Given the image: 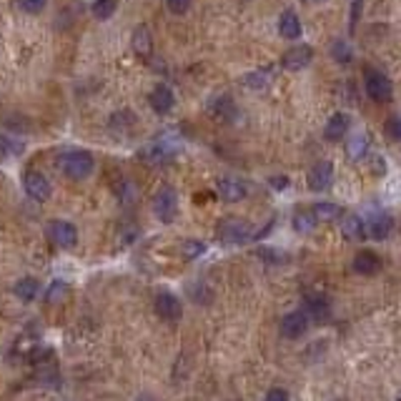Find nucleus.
I'll return each instance as SVG.
<instances>
[{"label": "nucleus", "instance_id": "12", "mask_svg": "<svg viewBox=\"0 0 401 401\" xmlns=\"http://www.w3.org/2000/svg\"><path fill=\"white\" fill-rule=\"evenodd\" d=\"M216 189H218V196H221L224 200H229V203L243 200V198H246V193H248L246 184H243L241 178H236V176H224L216 184Z\"/></svg>", "mask_w": 401, "mask_h": 401}, {"label": "nucleus", "instance_id": "6", "mask_svg": "<svg viewBox=\"0 0 401 401\" xmlns=\"http://www.w3.org/2000/svg\"><path fill=\"white\" fill-rule=\"evenodd\" d=\"M364 221V238H374V241H384L386 236L394 231V218L389 213L378 211L371 213V216L361 218Z\"/></svg>", "mask_w": 401, "mask_h": 401}, {"label": "nucleus", "instance_id": "15", "mask_svg": "<svg viewBox=\"0 0 401 401\" xmlns=\"http://www.w3.org/2000/svg\"><path fill=\"white\" fill-rule=\"evenodd\" d=\"M378 269H381V258H378V253L364 248V251H359L354 256V271L359 276H374V274H378Z\"/></svg>", "mask_w": 401, "mask_h": 401}, {"label": "nucleus", "instance_id": "35", "mask_svg": "<svg viewBox=\"0 0 401 401\" xmlns=\"http://www.w3.org/2000/svg\"><path fill=\"white\" fill-rule=\"evenodd\" d=\"M389 133H391V138L401 141V115H396V118L389 120Z\"/></svg>", "mask_w": 401, "mask_h": 401}, {"label": "nucleus", "instance_id": "19", "mask_svg": "<svg viewBox=\"0 0 401 401\" xmlns=\"http://www.w3.org/2000/svg\"><path fill=\"white\" fill-rule=\"evenodd\" d=\"M13 291H15V296L20 298V301H35V296L40 293V284L33 276H25V279L18 281Z\"/></svg>", "mask_w": 401, "mask_h": 401}, {"label": "nucleus", "instance_id": "23", "mask_svg": "<svg viewBox=\"0 0 401 401\" xmlns=\"http://www.w3.org/2000/svg\"><path fill=\"white\" fill-rule=\"evenodd\" d=\"M311 211H314V216L319 218V221H333V218L344 216L341 206H336V203H329V200H321V203H316Z\"/></svg>", "mask_w": 401, "mask_h": 401}, {"label": "nucleus", "instance_id": "14", "mask_svg": "<svg viewBox=\"0 0 401 401\" xmlns=\"http://www.w3.org/2000/svg\"><path fill=\"white\" fill-rule=\"evenodd\" d=\"M304 311L309 316H314V319H326L329 314H331V301H329V296H324V293L319 291H311L304 296Z\"/></svg>", "mask_w": 401, "mask_h": 401}, {"label": "nucleus", "instance_id": "4", "mask_svg": "<svg viewBox=\"0 0 401 401\" xmlns=\"http://www.w3.org/2000/svg\"><path fill=\"white\" fill-rule=\"evenodd\" d=\"M367 96L371 98V101H376V103H386V101H391V96H394V86H391L389 75L381 73V70H369L367 73Z\"/></svg>", "mask_w": 401, "mask_h": 401}, {"label": "nucleus", "instance_id": "11", "mask_svg": "<svg viewBox=\"0 0 401 401\" xmlns=\"http://www.w3.org/2000/svg\"><path fill=\"white\" fill-rule=\"evenodd\" d=\"M309 189L316 191V193H321V191H329L333 184V166L331 160H319L314 168L309 171Z\"/></svg>", "mask_w": 401, "mask_h": 401}, {"label": "nucleus", "instance_id": "28", "mask_svg": "<svg viewBox=\"0 0 401 401\" xmlns=\"http://www.w3.org/2000/svg\"><path fill=\"white\" fill-rule=\"evenodd\" d=\"M115 8H118V0H96V3H93V15H96L98 20H108L115 13Z\"/></svg>", "mask_w": 401, "mask_h": 401}, {"label": "nucleus", "instance_id": "38", "mask_svg": "<svg viewBox=\"0 0 401 401\" xmlns=\"http://www.w3.org/2000/svg\"><path fill=\"white\" fill-rule=\"evenodd\" d=\"M309 3H316V0H309Z\"/></svg>", "mask_w": 401, "mask_h": 401}, {"label": "nucleus", "instance_id": "16", "mask_svg": "<svg viewBox=\"0 0 401 401\" xmlns=\"http://www.w3.org/2000/svg\"><path fill=\"white\" fill-rule=\"evenodd\" d=\"M349 126H351V118L346 113H333L331 118H329L326 128H324V136H326V141H341V138L349 133Z\"/></svg>", "mask_w": 401, "mask_h": 401}, {"label": "nucleus", "instance_id": "1", "mask_svg": "<svg viewBox=\"0 0 401 401\" xmlns=\"http://www.w3.org/2000/svg\"><path fill=\"white\" fill-rule=\"evenodd\" d=\"M58 166H61V171H63L68 178L83 181V178H88L93 173L96 160H93L91 151L75 148V151H65V153L61 155V160H58Z\"/></svg>", "mask_w": 401, "mask_h": 401}, {"label": "nucleus", "instance_id": "32", "mask_svg": "<svg viewBox=\"0 0 401 401\" xmlns=\"http://www.w3.org/2000/svg\"><path fill=\"white\" fill-rule=\"evenodd\" d=\"M48 6V0H18V8L25 13H40Z\"/></svg>", "mask_w": 401, "mask_h": 401}, {"label": "nucleus", "instance_id": "36", "mask_svg": "<svg viewBox=\"0 0 401 401\" xmlns=\"http://www.w3.org/2000/svg\"><path fill=\"white\" fill-rule=\"evenodd\" d=\"M271 184H274L276 189H284V186H288V181H286V178H279V181H276V178H274V181H271Z\"/></svg>", "mask_w": 401, "mask_h": 401}, {"label": "nucleus", "instance_id": "3", "mask_svg": "<svg viewBox=\"0 0 401 401\" xmlns=\"http://www.w3.org/2000/svg\"><path fill=\"white\" fill-rule=\"evenodd\" d=\"M216 234H218V238L224 241V243H229V246L253 238L251 226H248L246 221H241V218H224V221L218 224Z\"/></svg>", "mask_w": 401, "mask_h": 401}, {"label": "nucleus", "instance_id": "31", "mask_svg": "<svg viewBox=\"0 0 401 401\" xmlns=\"http://www.w3.org/2000/svg\"><path fill=\"white\" fill-rule=\"evenodd\" d=\"M206 253V243L203 241H186L184 243V256L189 258V261H193V258H198V256H203Z\"/></svg>", "mask_w": 401, "mask_h": 401}, {"label": "nucleus", "instance_id": "33", "mask_svg": "<svg viewBox=\"0 0 401 401\" xmlns=\"http://www.w3.org/2000/svg\"><path fill=\"white\" fill-rule=\"evenodd\" d=\"M166 6L173 15H186L191 8V0H166Z\"/></svg>", "mask_w": 401, "mask_h": 401}, {"label": "nucleus", "instance_id": "27", "mask_svg": "<svg viewBox=\"0 0 401 401\" xmlns=\"http://www.w3.org/2000/svg\"><path fill=\"white\" fill-rule=\"evenodd\" d=\"M271 80V70H253V73H246L243 75V83L253 91H261V88L269 86Z\"/></svg>", "mask_w": 401, "mask_h": 401}, {"label": "nucleus", "instance_id": "13", "mask_svg": "<svg viewBox=\"0 0 401 401\" xmlns=\"http://www.w3.org/2000/svg\"><path fill=\"white\" fill-rule=\"evenodd\" d=\"M148 101H151V108H153L155 113L166 115V113H171L173 103H176V96H173V91L166 86V83H158V86L151 91Z\"/></svg>", "mask_w": 401, "mask_h": 401}, {"label": "nucleus", "instance_id": "9", "mask_svg": "<svg viewBox=\"0 0 401 401\" xmlns=\"http://www.w3.org/2000/svg\"><path fill=\"white\" fill-rule=\"evenodd\" d=\"M311 61H314V48L311 46H293L284 53L281 65H284L286 70H291V73H296V70H304Z\"/></svg>", "mask_w": 401, "mask_h": 401}, {"label": "nucleus", "instance_id": "18", "mask_svg": "<svg viewBox=\"0 0 401 401\" xmlns=\"http://www.w3.org/2000/svg\"><path fill=\"white\" fill-rule=\"evenodd\" d=\"M133 51L141 58L151 56V51H153V38H151L148 25H138V28L133 30Z\"/></svg>", "mask_w": 401, "mask_h": 401}, {"label": "nucleus", "instance_id": "22", "mask_svg": "<svg viewBox=\"0 0 401 401\" xmlns=\"http://www.w3.org/2000/svg\"><path fill=\"white\" fill-rule=\"evenodd\" d=\"M23 141H15L13 136H6V133H0V160H8L13 155H18L23 151Z\"/></svg>", "mask_w": 401, "mask_h": 401}, {"label": "nucleus", "instance_id": "8", "mask_svg": "<svg viewBox=\"0 0 401 401\" xmlns=\"http://www.w3.org/2000/svg\"><path fill=\"white\" fill-rule=\"evenodd\" d=\"M23 189H25V193H28L30 198L40 200V203L51 198V191H53L51 181H48V178L43 176L40 171H28V173H25V176H23Z\"/></svg>", "mask_w": 401, "mask_h": 401}, {"label": "nucleus", "instance_id": "29", "mask_svg": "<svg viewBox=\"0 0 401 401\" xmlns=\"http://www.w3.org/2000/svg\"><path fill=\"white\" fill-rule=\"evenodd\" d=\"M331 56L336 63H351V46L346 40H336L331 46Z\"/></svg>", "mask_w": 401, "mask_h": 401}, {"label": "nucleus", "instance_id": "10", "mask_svg": "<svg viewBox=\"0 0 401 401\" xmlns=\"http://www.w3.org/2000/svg\"><path fill=\"white\" fill-rule=\"evenodd\" d=\"M306 331H309V314L306 311H291L281 319V336L301 338Z\"/></svg>", "mask_w": 401, "mask_h": 401}, {"label": "nucleus", "instance_id": "20", "mask_svg": "<svg viewBox=\"0 0 401 401\" xmlns=\"http://www.w3.org/2000/svg\"><path fill=\"white\" fill-rule=\"evenodd\" d=\"M208 108H211V113L216 115V118H221V120H229L231 115H236V106H234V101H231L229 96H218L216 101H211V103H208Z\"/></svg>", "mask_w": 401, "mask_h": 401}, {"label": "nucleus", "instance_id": "25", "mask_svg": "<svg viewBox=\"0 0 401 401\" xmlns=\"http://www.w3.org/2000/svg\"><path fill=\"white\" fill-rule=\"evenodd\" d=\"M316 224H319V218L314 216V211H301L293 216V229L298 234H311L316 229Z\"/></svg>", "mask_w": 401, "mask_h": 401}, {"label": "nucleus", "instance_id": "17", "mask_svg": "<svg viewBox=\"0 0 401 401\" xmlns=\"http://www.w3.org/2000/svg\"><path fill=\"white\" fill-rule=\"evenodd\" d=\"M279 33L281 38H286V40H296L298 35H301V20H298L296 11H284L279 18Z\"/></svg>", "mask_w": 401, "mask_h": 401}, {"label": "nucleus", "instance_id": "5", "mask_svg": "<svg viewBox=\"0 0 401 401\" xmlns=\"http://www.w3.org/2000/svg\"><path fill=\"white\" fill-rule=\"evenodd\" d=\"M153 306H155V314L163 321H168V324H176V321H181V316H184V304H181V298H178L176 293H168V291L155 293Z\"/></svg>", "mask_w": 401, "mask_h": 401}, {"label": "nucleus", "instance_id": "34", "mask_svg": "<svg viewBox=\"0 0 401 401\" xmlns=\"http://www.w3.org/2000/svg\"><path fill=\"white\" fill-rule=\"evenodd\" d=\"M264 401H288V391L286 389H271Z\"/></svg>", "mask_w": 401, "mask_h": 401}, {"label": "nucleus", "instance_id": "2", "mask_svg": "<svg viewBox=\"0 0 401 401\" xmlns=\"http://www.w3.org/2000/svg\"><path fill=\"white\" fill-rule=\"evenodd\" d=\"M153 213L158 216L160 224H171L178 213V193L173 186H160L153 198Z\"/></svg>", "mask_w": 401, "mask_h": 401}, {"label": "nucleus", "instance_id": "24", "mask_svg": "<svg viewBox=\"0 0 401 401\" xmlns=\"http://www.w3.org/2000/svg\"><path fill=\"white\" fill-rule=\"evenodd\" d=\"M115 193H118L120 206H133L138 200V186L133 184V181H120Z\"/></svg>", "mask_w": 401, "mask_h": 401}, {"label": "nucleus", "instance_id": "21", "mask_svg": "<svg viewBox=\"0 0 401 401\" xmlns=\"http://www.w3.org/2000/svg\"><path fill=\"white\" fill-rule=\"evenodd\" d=\"M341 234L349 241L364 238V221H361L359 216H344V221H341Z\"/></svg>", "mask_w": 401, "mask_h": 401}, {"label": "nucleus", "instance_id": "30", "mask_svg": "<svg viewBox=\"0 0 401 401\" xmlns=\"http://www.w3.org/2000/svg\"><path fill=\"white\" fill-rule=\"evenodd\" d=\"M65 293H68V284H65V281H53L51 288H48V293H46V301L48 304H58Z\"/></svg>", "mask_w": 401, "mask_h": 401}, {"label": "nucleus", "instance_id": "7", "mask_svg": "<svg viewBox=\"0 0 401 401\" xmlns=\"http://www.w3.org/2000/svg\"><path fill=\"white\" fill-rule=\"evenodd\" d=\"M46 234L58 248H73L78 243V231L68 221H51L46 226Z\"/></svg>", "mask_w": 401, "mask_h": 401}, {"label": "nucleus", "instance_id": "26", "mask_svg": "<svg viewBox=\"0 0 401 401\" xmlns=\"http://www.w3.org/2000/svg\"><path fill=\"white\" fill-rule=\"evenodd\" d=\"M369 151V136L367 133H356V136L349 138V155L351 158H364Z\"/></svg>", "mask_w": 401, "mask_h": 401}, {"label": "nucleus", "instance_id": "37", "mask_svg": "<svg viewBox=\"0 0 401 401\" xmlns=\"http://www.w3.org/2000/svg\"><path fill=\"white\" fill-rule=\"evenodd\" d=\"M136 401H153V396H151V394H141Z\"/></svg>", "mask_w": 401, "mask_h": 401}]
</instances>
